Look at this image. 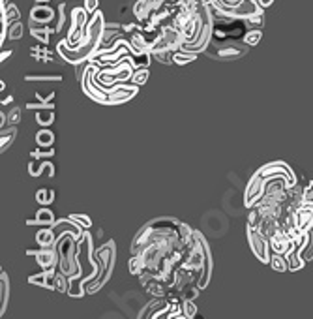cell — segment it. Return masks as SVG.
I'll return each mask as SVG.
<instances>
[{
    "mask_svg": "<svg viewBox=\"0 0 313 319\" xmlns=\"http://www.w3.org/2000/svg\"><path fill=\"white\" fill-rule=\"evenodd\" d=\"M115 250H116L115 240L105 242L103 246L98 250V254L96 255H98V261H99V271L92 280H88L87 284H85L87 295H92V293H96L98 289H101L105 282L111 278V274H113V265H115Z\"/></svg>",
    "mask_w": 313,
    "mask_h": 319,
    "instance_id": "cell-1",
    "label": "cell"
},
{
    "mask_svg": "<svg viewBox=\"0 0 313 319\" xmlns=\"http://www.w3.org/2000/svg\"><path fill=\"white\" fill-rule=\"evenodd\" d=\"M90 13L85 10V6L73 8L70 15V27H68V36L64 41L68 47L77 49V47L85 45L88 41V23H90Z\"/></svg>",
    "mask_w": 313,
    "mask_h": 319,
    "instance_id": "cell-2",
    "label": "cell"
},
{
    "mask_svg": "<svg viewBox=\"0 0 313 319\" xmlns=\"http://www.w3.org/2000/svg\"><path fill=\"white\" fill-rule=\"evenodd\" d=\"M58 268L68 276L79 274V263H77V238L71 235H64L58 238Z\"/></svg>",
    "mask_w": 313,
    "mask_h": 319,
    "instance_id": "cell-3",
    "label": "cell"
},
{
    "mask_svg": "<svg viewBox=\"0 0 313 319\" xmlns=\"http://www.w3.org/2000/svg\"><path fill=\"white\" fill-rule=\"evenodd\" d=\"M249 49L248 43H237L232 40H218V41H210V45L206 47V55H210L212 58H218V60H232V58H238L246 55Z\"/></svg>",
    "mask_w": 313,
    "mask_h": 319,
    "instance_id": "cell-4",
    "label": "cell"
},
{
    "mask_svg": "<svg viewBox=\"0 0 313 319\" xmlns=\"http://www.w3.org/2000/svg\"><path fill=\"white\" fill-rule=\"evenodd\" d=\"M248 244L259 261L267 263V265L270 263V254H272L270 240L257 227H248Z\"/></svg>",
    "mask_w": 313,
    "mask_h": 319,
    "instance_id": "cell-5",
    "label": "cell"
},
{
    "mask_svg": "<svg viewBox=\"0 0 313 319\" xmlns=\"http://www.w3.org/2000/svg\"><path fill=\"white\" fill-rule=\"evenodd\" d=\"M27 255H34L38 267L55 268L58 267V244L57 246H41V250H27Z\"/></svg>",
    "mask_w": 313,
    "mask_h": 319,
    "instance_id": "cell-6",
    "label": "cell"
},
{
    "mask_svg": "<svg viewBox=\"0 0 313 319\" xmlns=\"http://www.w3.org/2000/svg\"><path fill=\"white\" fill-rule=\"evenodd\" d=\"M51 227H53V231H55V235H57V238H62L64 235H71V237H75L77 240H79V238L83 237V233H85V229H83L79 224H75L71 218L55 222Z\"/></svg>",
    "mask_w": 313,
    "mask_h": 319,
    "instance_id": "cell-7",
    "label": "cell"
},
{
    "mask_svg": "<svg viewBox=\"0 0 313 319\" xmlns=\"http://www.w3.org/2000/svg\"><path fill=\"white\" fill-rule=\"evenodd\" d=\"M268 240H270V250H272V252H276V254H283V255L287 254V252L293 248V244H295V238L291 237L287 231H283L281 227H279L278 231L274 233Z\"/></svg>",
    "mask_w": 313,
    "mask_h": 319,
    "instance_id": "cell-8",
    "label": "cell"
},
{
    "mask_svg": "<svg viewBox=\"0 0 313 319\" xmlns=\"http://www.w3.org/2000/svg\"><path fill=\"white\" fill-rule=\"evenodd\" d=\"M295 226L300 229L302 233L309 231L313 227V205L302 203L298 209L295 210Z\"/></svg>",
    "mask_w": 313,
    "mask_h": 319,
    "instance_id": "cell-9",
    "label": "cell"
},
{
    "mask_svg": "<svg viewBox=\"0 0 313 319\" xmlns=\"http://www.w3.org/2000/svg\"><path fill=\"white\" fill-rule=\"evenodd\" d=\"M30 19L40 24H49L57 19V10H53L45 4H38L30 10Z\"/></svg>",
    "mask_w": 313,
    "mask_h": 319,
    "instance_id": "cell-10",
    "label": "cell"
},
{
    "mask_svg": "<svg viewBox=\"0 0 313 319\" xmlns=\"http://www.w3.org/2000/svg\"><path fill=\"white\" fill-rule=\"evenodd\" d=\"M43 173H47V177H51V179L55 177V165H53V162L32 158L29 162V175L30 177H41Z\"/></svg>",
    "mask_w": 313,
    "mask_h": 319,
    "instance_id": "cell-11",
    "label": "cell"
},
{
    "mask_svg": "<svg viewBox=\"0 0 313 319\" xmlns=\"http://www.w3.org/2000/svg\"><path fill=\"white\" fill-rule=\"evenodd\" d=\"M55 214H53L51 209H47L45 205H41V209H38L36 212V218L34 220H29L27 224L29 226H41V227H51L55 224Z\"/></svg>",
    "mask_w": 313,
    "mask_h": 319,
    "instance_id": "cell-12",
    "label": "cell"
},
{
    "mask_svg": "<svg viewBox=\"0 0 313 319\" xmlns=\"http://www.w3.org/2000/svg\"><path fill=\"white\" fill-rule=\"evenodd\" d=\"M8 299H10V278H8L6 271L0 273V315L6 313Z\"/></svg>",
    "mask_w": 313,
    "mask_h": 319,
    "instance_id": "cell-13",
    "label": "cell"
},
{
    "mask_svg": "<svg viewBox=\"0 0 313 319\" xmlns=\"http://www.w3.org/2000/svg\"><path fill=\"white\" fill-rule=\"evenodd\" d=\"M36 242L40 246H57L58 238L53 231V227H41L40 231L36 233Z\"/></svg>",
    "mask_w": 313,
    "mask_h": 319,
    "instance_id": "cell-14",
    "label": "cell"
},
{
    "mask_svg": "<svg viewBox=\"0 0 313 319\" xmlns=\"http://www.w3.org/2000/svg\"><path fill=\"white\" fill-rule=\"evenodd\" d=\"M15 135H17V126H10L8 130L6 128H2V132H0V151L2 152L6 151L8 146L13 143Z\"/></svg>",
    "mask_w": 313,
    "mask_h": 319,
    "instance_id": "cell-15",
    "label": "cell"
},
{
    "mask_svg": "<svg viewBox=\"0 0 313 319\" xmlns=\"http://www.w3.org/2000/svg\"><path fill=\"white\" fill-rule=\"evenodd\" d=\"M55 143V134H53L49 128H41L38 130V134H36V145L38 146H53Z\"/></svg>",
    "mask_w": 313,
    "mask_h": 319,
    "instance_id": "cell-16",
    "label": "cell"
},
{
    "mask_svg": "<svg viewBox=\"0 0 313 319\" xmlns=\"http://www.w3.org/2000/svg\"><path fill=\"white\" fill-rule=\"evenodd\" d=\"M274 271H278V273H285V271H289V263H287V257L283 254H276L272 252L270 254V263H268Z\"/></svg>",
    "mask_w": 313,
    "mask_h": 319,
    "instance_id": "cell-17",
    "label": "cell"
},
{
    "mask_svg": "<svg viewBox=\"0 0 313 319\" xmlns=\"http://www.w3.org/2000/svg\"><path fill=\"white\" fill-rule=\"evenodd\" d=\"M197 53H190V51H184V49H178V51H174L173 55V60L174 64H178V66H184L188 62H193V60H197Z\"/></svg>",
    "mask_w": 313,
    "mask_h": 319,
    "instance_id": "cell-18",
    "label": "cell"
},
{
    "mask_svg": "<svg viewBox=\"0 0 313 319\" xmlns=\"http://www.w3.org/2000/svg\"><path fill=\"white\" fill-rule=\"evenodd\" d=\"M263 40V30L259 27H253V29H248L246 34H244V43H248L249 47L257 45L259 41Z\"/></svg>",
    "mask_w": 313,
    "mask_h": 319,
    "instance_id": "cell-19",
    "label": "cell"
},
{
    "mask_svg": "<svg viewBox=\"0 0 313 319\" xmlns=\"http://www.w3.org/2000/svg\"><path fill=\"white\" fill-rule=\"evenodd\" d=\"M128 267H129V273L135 274V276H139V274L145 271V259H143V255L132 254V259H129Z\"/></svg>",
    "mask_w": 313,
    "mask_h": 319,
    "instance_id": "cell-20",
    "label": "cell"
},
{
    "mask_svg": "<svg viewBox=\"0 0 313 319\" xmlns=\"http://www.w3.org/2000/svg\"><path fill=\"white\" fill-rule=\"evenodd\" d=\"M36 122L40 126H51L55 122V109H40L36 113Z\"/></svg>",
    "mask_w": 313,
    "mask_h": 319,
    "instance_id": "cell-21",
    "label": "cell"
},
{
    "mask_svg": "<svg viewBox=\"0 0 313 319\" xmlns=\"http://www.w3.org/2000/svg\"><path fill=\"white\" fill-rule=\"evenodd\" d=\"M146 81H148V68H146V66H143V68H135L129 83H132V85H137V87H143Z\"/></svg>",
    "mask_w": 313,
    "mask_h": 319,
    "instance_id": "cell-22",
    "label": "cell"
},
{
    "mask_svg": "<svg viewBox=\"0 0 313 319\" xmlns=\"http://www.w3.org/2000/svg\"><path fill=\"white\" fill-rule=\"evenodd\" d=\"M300 255L306 263L313 259V227L307 231V240H306V244H304V248L300 250Z\"/></svg>",
    "mask_w": 313,
    "mask_h": 319,
    "instance_id": "cell-23",
    "label": "cell"
},
{
    "mask_svg": "<svg viewBox=\"0 0 313 319\" xmlns=\"http://www.w3.org/2000/svg\"><path fill=\"white\" fill-rule=\"evenodd\" d=\"M36 201L40 205H51L55 201V190H49V188H41V190L36 191Z\"/></svg>",
    "mask_w": 313,
    "mask_h": 319,
    "instance_id": "cell-24",
    "label": "cell"
},
{
    "mask_svg": "<svg viewBox=\"0 0 313 319\" xmlns=\"http://www.w3.org/2000/svg\"><path fill=\"white\" fill-rule=\"evenodd\" d=\"M180 308L184 317H195L197 315V306L193 304V299H180Z\"/></svg>",
    "mask_w": 313,
    "mask_h": 319,
    "instance_id": "cell-25",
    "label": "cell"
},
{
    "mask_svg": "<svg viewBox=\"0 0 313 319\" xmlns=\"http://www.w3.org/2000/svg\"><path fill=\"white\" fill-rule=\"evenodd\" d=\"M23 23L21 21H15V23L10 24V30H8V40H12V41H17L23 38Z\"/></svg>",
    "mask_w": 313,
    "mask_h": 319,
    "instance_id": "cell-26",
    "label": "cell"
},
{
    "mask_svg": "<svg viewBox=\"0 0 313 319\" xmlns=\"http://www.w3.org/2000/svg\"><path fill=\"white\" fill-rule=\"evenodd\" d=\"M30 156L38 158V160H47V158L55 156V149L53 146H38L36 151L30 152Z\"/></svg>",
    "mask_w": 313,
    "mask_h": 319,
    "instance_id": "cell-27",
    "label": "cell"
},
{
    "mask_svg": "<svg viewBox=\"0 0 313 319\" xmlns=\"http://www.w3.org/2000/svg\"><path fill=\"white\" fill-rule=\"evenodd\" d=\"M70 218L75 222V224H79V226H81L85 231H88V229L92 227V220H90L87 214H70Z\"/></svg>",
    "mask_w": 313,
    "mask_h": 319,
    "instance_id": "cell-28",
    "label": "cell"
},
{
    "mask_svg": "<svg viewBox=\"0 0 313 319\" xmlns=\"http://www.w3.org/2000/svg\"><path fill=\"white\" fill-rule=\"evenodd\" d=\"M24 81H57L60 83L62 81V76H58V73H49V76H24Z\"/></svg>",
    "mask_w": 313,
    "mask_h": 319,
    "instance_id": "cell-29",
    "label": "cell"
},
{
    "mask_svg": "<svg viewBox=\"0 0 313 319\" xmlns=\"http://www.w3.org/2000/svg\"><path fill=\"white\" fill-rule=\"evenodd\" d=\"M45 282H47V271H45V268H43L41 273L29 276V284H32V285H40V287H45Z\"/></svg>",
    "mask_w": 313,
    "mask_h": 319,
    "instance_id": "cell-30",
    "label": "cell"
},
{
    "mask_svg": "<svg viewBox=\"0 0 313 319\" xmlns=\"http://www.w3.org/2000/svg\"><path fill=\"white\" fill-rule=\"evenodd\" d=\"M66 4H60L57 10V24H55V29H57V32H60V30L64 29L66 24Z\"/></svg>",
    "mask_w": 313,
    "mask_h": 319,
    "instance_id": "cell-31",
    "label": "cell"
},
{
    "mask_svg": "<svg viewBox=\"0 0 313 319\" xmlns=\"http://www.w3.org/2000/svg\"><path fill=\"white\" fill-rule=\"evenodd\" d=\"M302 201L307 205H313V180H309L302 190Z\"/></svg>",
    "mask_w": 313,
    "mask_h": 319,
    "instance_id": "cell-32",
    "label": "cell"
},
{
    "mask_svg": "<svg viewBox=\"0 0 313 319\" xmlns=\"http://www.w3.org/2000/svg\"><path fill=\"white\" fill-rule=\"evenodd\" d=\"M83 6H85V10H87L90 15L92 13L98 12V8H99V0H83Z\"/></svg>",
    "mask_w": 313,
    "mask_h": 319,
    "instance_id": "cell-33",
    "label": "cell"
},
{
    "mask_svg": "<svg viewBox=\"0 0 313 319\" xmlns=\"http://www.w3.org/2000/svg\"><path fill=\"white\" fill-rule=\"evenodd\" d=\"M19 115H21V109H19V107L12 109V113L8 115V124H10V126H15V124L21 120V116H19Z\"/></svg>",
    "mask_w": 313,
    "mask_h": 319,
    "instance_id": "cell-34",
    "label": "cell"
},
{
    "mask_svg": "<svg viewBox=\"0 0 313 319\" xmlns=\"http://www.w3.org/2000/svg\"><path fill=\"white\" fill-rule=\"evenodd\" d=\"M257 2H259V6H261V8H268L274 2V0H257Z\"/></svg>",
    "mask_w": 313,
    "mask_h": 319,
    "instance_id": "cell-35",
    "label": "cell"
},
{
    "mask_svg": "<svg viewBox=\"0 0 313 319\" xmlns=\"http://www.w3.org/2000/svg\"><path fill=\"white\" fill-rule=\"evenodd\" d=\"M10 55H12V51H2V57H0V60H2V62H6V58H10Z\"/></svg>",
    "mask_w": 313,
    "mask_h": 319,
    "instance_id": "cell-36",
    "label": "cell"
},
{
    "mask_svg": "<svg viewBox=\"0 0 313 319\" xmlns=\"http://www.w3.org/2000/svg\"><path fill=\"white\" fill-rule=\"evenodd\" d=\"M10 102H12V96H8V98H4V100H2V105L10 104Z\"/></svg>",
    "mask_w": 313,
    "mask_h": 319,
    "instance_id": "cell-37",
    "label": "cell"
},
{
    "mask_svg": "<svg viewBox=\"0 0 313 319\" xmlns=\"http://www.w3.org/2000/svg\"><path fill=\"white\" fill-rule=\"evenodd\" d=\"M36 4H47V2H51V0H34Z\"/></svg>",
    "mask_w": 313,
    "mask_h": 319,
    "instance_id": "cell-38",
    "label": "cell"
},
{
    "mask_svg": "<svg viewBox=\"0 0 313 319\" xmlns=\"http://www.w3.org/2000/svg\"><path fill=\"white\" fill-rule=\"evenodd\" d=\"M174 2H176V0H174Z\"/></svg>",
    "mask_w": 313,
    "mask_h": 319,
    "instance_id": "cell-39",
    "label": "cell"
}]
</instances>
